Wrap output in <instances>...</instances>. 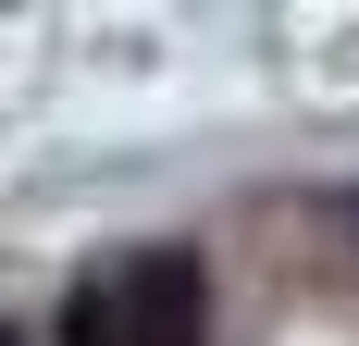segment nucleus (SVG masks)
I'll use <instances>...</instances> for the list:
<instances>
[{
  "label": "nucleus",
  "mask_w": 359,
  "mask_h": 346,
  "mask_svg": "<svg viewBox=\"0 0 359 346\" xmlns=\"http://www.w3.org/2000/svg\"><path fill=\"white\" fill-rule=\"evenodd\" d=\"M111 321H124V346H198L211 334V272H198V247H149L137 272L111 284Z\"/></svg>",
  "instance_id": "nucleus-1"
},
{
  "label": "nucleus",
  "mask_w": 359,
  "mask_h": 346,
  "mask_svg": "<svg viewBox=\"0 0 359 346\" xmlns=\"http://www.w3.org/2000/svg\"><path fill=\"white\" fill-rule=\"evenodd\" d=\"M50 346H124V321H111V284H74L62 321H50Z\"/></svg>",
  "instance_id": "nucleus-2"
},
{
  "label": "nucleus",
  "mask_w": 359,
  "mask_h": 346,
  "mask_svg": "<svg viewBox=\"0 0 359 346\" xmlns=\"http://www.w3.org/2000/svg\"><path fill=\"white\" fill-rule=\"evenodd\" d=\"M0 346H37V334H0Z\"/></svg>",
  "instance_id": "nucleus-3"
}]
</instances>
